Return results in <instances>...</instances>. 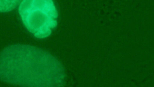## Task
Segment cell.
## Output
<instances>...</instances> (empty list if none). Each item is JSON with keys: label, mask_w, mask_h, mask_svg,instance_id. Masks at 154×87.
Listing matches in <instances>:
<instances>
[{"label": "cell", "mask_w": 154, "mask_h": 87, "mask_svg": "<svg viewBox=\"0 0 154 87\" xmlns=\"http://www.w3.org/2000/svg\"><path fill=\"white\" fill-rule=\"evenodd\" d=\"M55 71L52 56L33 46L12 45L0 55V78L10 83L48 86L52 82Z\"/></svg>", "instance_id": "1"}, {"label": "cell", "mask_w": 154, "mask_h": 87, "mask_svg": "<svg viewBox=\"0 0 154 87\" xmlns=\"http://www.w3.org/2000/svg\"><path fill=\"white\" fill-rule=\"evenodd\" d=\"M19 12L25 26L37 38L48 36L57 26L58 14L52 0H23Z\"/></svg>", "instance_id": "2"}, {"label": "cell", "mask_w": 154, "mask_h": 87, "mask_svg": "<svg viewBox=\"0 0 154 87\" xmlns=\"http://www.w3.org/2000/svg\"><path fill=\"white\" fill-rule=\"evenodd\" d=\"M21 0H0V12L10 11L14 9Z\"/></svg>", "instance_id": "3"}]
</instances>
